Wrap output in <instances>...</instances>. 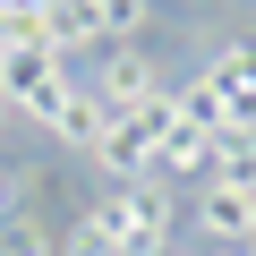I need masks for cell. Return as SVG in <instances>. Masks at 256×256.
Wrapping results in <instances>:
<instances>
[{
	"instance_id": "ba28073f",
	"label": "cell",
	"mask_w": 256,
	"mask_h": 256,
	"mask_svg": "<svg viewBox=\"0 0 256 256\" xmlns=\"http://www.w3.org/2000/svg\"><path fill=\"white\" fill-rule=\"evenodd\" d=\"M205 171H214V137H196V128H171V137L154 146V180H171V188L196 180L205 188Z\"/></svg>"
},
{
	"instance_id": "9a60e30c",
	"label": "cell",
	"mask_w": 256,
	"mask_h": 256,
	"mask_svg": "<svg viewBox=\"0 0 256 256\" xmlns=\"http://www.w3.org/2000/svg\"><path fill=\"white\" fill-rule=\"evenodd\" d=\"M248 256H256V239H248Z\"/></svg>"
},
{
	"instance_id": "5bb4252c",
	"label": "cell",
	"mask_w": 256,
	"mask_h": 256,
	"mask_svg": "<svg viewBox=\"0 0 256 256\" xmlns=\"http://www.w3.org/2000/svg\"><path fill=\"white\" fill-rule=\"evenodd\" d=\"M0 60H9V34H0Z\"/></svg>"
},
{
	"instance_id": "3957f363",
	"label": "cell",
	"mask_w": 256,
	"mask_h": 256,
	"mask_svg": "<svg viewBox=\"0 0 256 256\" xmlns=\"http://www.w3.org/2000/svg\"><path fill=\"white\" fill-rule=\"evenodd\" d=\"M86 94L120 120V111H137V102H154V94H171V68L146 52V43H111L94 68H86Z\"/></svg>"
},
{
	"instance_id": "6da1fadb",
	"label": "cell",
	"mask_w": 256,
	"mask_h": 256,
	"mask_svg": "<svg viewBox=\"0 0 256 256\" xmlns=\"http://www.w3.org/2000/svg\"><path fill=\"white\" fill-rule=\"evenodd\" d=\"M94 214H102V230H111L120 256H171L180 248V196H171V180H128Z\"/></svg>"
},
{
	"instance_id": "52a82bcc",
	"label": "cell",
	"mask_w": 256,
	"mask_h": 256,
	"mask_svg": "<svg viewBox=\"0 0 256 256\" xmlns=\"http://www.w3.org/2000/svg\"><path fill=\"white\" fill-rule=\"evenodd\" d=\"M171 102H180V128H196V137H214V146H222V137H239V128H230V102L214 94V77H205V68H196V77H180V86H171Z\"/></svg>"
},
{
	"instance_id": "8992f818",
	"label": "cell",
	"mask_w": 256,
	"mask_h": 256,
	"mask_svg": "<svg viewBox=\"0 0 256 256\" xmlns=\"http://www.w3.org/2000/svg\"><path fill=\"white\" fill-rule=\"evenodd\" d=\"M43 137H52L60 154H86V162L102 154V137H111V111H102V102L86 94V77H77V94H68V102L52 111V128H43Z\"/></svg>"
},
{
	"instance_id": "30bf717a",
	"label": "cell",
	"mask_w": 256,
	"mask_h": 256,
	"mask_svg": "<svg viewBox=\"0 0 256 256\" xmlns=\"http://www.w3.org/2000/svg\"><path fill=\"white\" fill-rule=\"evenodd\" d=\"M0 256H60V230H43L34 214H0Z\"/></svg>"
},
{
	"instance_id": "7a4b0ae2",
	"label": "cell",
	"mask_w": 256,
	"mask_h": 256,
	"mask_svg": "<svg viewBox=\"0 0 256 256\" xmlns=\"http://www.w3.org/2000/svg\"><path fill=\"white\" fill-rule=\"evenodd\" d=\"M0 94H9V111H18V120L52 128V111L77 94V68H68V60H52L43 43H9V60H0Z\"/></svg>"
},
{
	"instance_id": "277c9868",
	"label": "cell",
	"mask_w": 256,
	"mask_h": 256,
	"mask_svg": "<svg viewBox=\"0 0 256 256\" xmlns=\"http://www.w3.org/2000/svg\"><path fill=\"white\" fill-rule=\"evenodd\" d=\"M188 222H196L214 248H248V239H256V196H248V188H222V180H205V188L188 196Z\"/></svg>"
},
{
	"instance_id": "4fadbf2b",
	"label": "cell",
	"mask_w": 256,
	"mask_h": 256,
	"mask_svg": "<svg viewBox=\"0 0 256 256\" xmlns=\"http://www.w3.org/2000/svg\"><path fill=\"white\" fill-rule=\"evenodd\" d=\"M9 128H18V111H9V94H0V137H9Z\"/></svg>"
},
{
	"instance_id": "2e32d148",
	"label": "cell",
	"mask_w": 256,
	"mask_h": 256,
	"mask_svg": "<svg viewBox=\"0 0 256 256\" xmlns=\"http://www.w3.org/2000/svg\"><path fill=\"white\" fill-rule=\"evenodd\" d=\"M171 256H180V248H171Z\"/></svg>"
},
{
	"instance_id": "5b68a950",
	"label": "cell",
	"mask_w": 256,
	"mask_h": 256,
	"mask_svg": "<svg viewBox=\"0 0 256 256\" xmlns=\"http://www.w3.org/2000/svg\"><path fill=\"white\" fill-rule=\"evenodd\" d=\"M52 60H86V52H102V18H94V0H43V34H34Z\"/></svg>"
},
{
	"instance_id": "9c48e42d",
	"label": "cell",
	"mask_w": 256,
	"mask_h": 256,
	"mask_svg": "<svg viewBox=\"0 0 256 256\" xmlns=\"http://www.w3.org/2000/svg\"><path fill=\"white\" fill-rule=\"evenodd\" d=\"M94 18H102V52H111V43H137L154 26V0H94Z\"/></svg>"
},
{
	"instance_id": "8fae6325",
	"label": "cell",
	"mask_w": 256,
	"mask_h": 256,
	"mask_svg": "<svg viewBox=\"0 0 256 256\" xmlns=\"http://www.w3.org/2000/svg\"><path fill=\"white\" fill-rule=\"evenodd\" d=\"M205 180H222V188H248V196H256V137H222Z\"/></svg>"
},
{
	"instance_id": "7c38bea8",
	"label": "cell",
	"mask_w": 256,
	"mask_h": 256,
	"mask_svg": "<svg viewBox=\"0 0 256 256\" xmlns=\"http://www.w3.org/2000/svg\"><path fill=\"white\" fill-rule=\"evenodd\" d=\"M60 256H120L111 248V230H102V214L86 205V214H68V230H60Z\"/></svg>"
}]
</instances>
